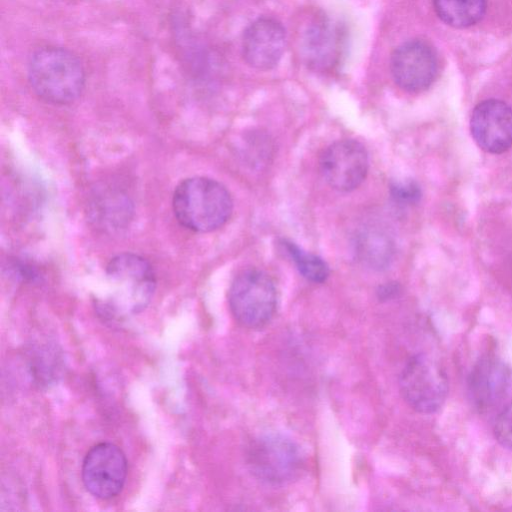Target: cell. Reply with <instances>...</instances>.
Listing matches in <instances>:
<instances>
[{"mask_svg": "<svg viewBox=\"0 0 512 512\" xmlns=\"http://www.w3.org/2000/svg\"><path fill=\"white\" fill-rule=\"evenodd\" d=\"M172 206L177 221L187 229L207 233L223 226L231 216L229 191L218 181L191 177L176 187Z\"/></svg>", "mask_w": 512, "mask_h": 512, "instance_id": "obj_1", "label": "cell"}, {"mask_svg": "<svg viewBox=\"0 0 512 512\" xmlns=\"http://www.w3.org/2000/svg\"><path fill=\"white\" fill-rule=\"evenodd\" d=\"M107 298L101 308L114 316L135 314L148 305L156 287L150 263L134 253H122L106 266Z\"/></svg>", "mask_w": 512, "mask_h": 512, "instance_id": "obj_2", "label": "cell"}, {"mask_svg": "<svg viewBox=\"0 0 512 512\" xmlns=\"http://www.w3.org/2000/svg\"><path fill=\"white\" fill-rule=\"evenodd\" d=\"M28 78L37 96L57 105L75 101L85 86V72L80 60L59 47L37 50L29 62Z\"/></svg>", "mask_w": 512, "mask_h": 512, "instance_id": "obj_3", "label": "cell"}, {"mask_svg": "<svg viewBox=\"0 0 512 512\" xmlns=\"http://www.w3.org/2000/svg\"><path fill=\"white\" fill-rule=\"evenodd\" d=\"M228 302L239 324L249 329H260L272 320L276 312V286L265 272L247 269L232 281Z\"/></svg>", "mask_w": 512, "mask_h": 512, "instance_id": "obj_4", "label": "cell"}, {"mask_svg": "<svg viewBox=\"0 0 512 512\" xmlns=\"http://www.w3.org/2000/svg\"><path fill=\"white\" fill-rule=\"evenodd\" d=\"M250 472L259 480L282 485L295 479L303 466L298 445L281 434H265L254 439L247 449Z\"/></svg>", "mask_w": 512, "mask_h": 512, "instance_id": "obj_5", "label": "cell"}, {"mask_svg": "<svg viewBox=\"0 0 512 512\" xmlns=\"http://www.w3.org/2000/svg\"><path fill=\"white\" fill-rule=\"evenodd\" d=\"M399 387L404 400L412 409L430 414L445 402L448 379L438 361L420 353L406 362L399 376Z\"/></svg>", "mask_w": 512, "mask_h": 512, "instance_id": "obj_6", "label": "cell"}, {"mask_svg": "<svg viewBox=\"0 0 512 512\" xmlns=\"http://www.w3.org/2000/svg\"><path fill=\"white\" fill-rule=\"evenodd\" d=\"M82 481L87 491L100 499L118 495L127 477V459L115 444L102 442L93 446L82 463Z\"/></svg>", "mask_w": 512, "mask_h": 512, "instance_id": "obj_7", "label": "cell"}, {"mask_svg": "<svg viewBox=\"0 0 512 512\" xmlns=\"http://www.w3.org/2000/svg\"><path fill=\"white\" fill-rule=\"evenodd\" d=\"M319 166L330 187L349 192L365 180L369 168L368 154L365 147L356 140H339L325 149Z\"/></svg>", "mask_w": 512, "mask_h": 512, "instance_id": "obj_8", "label": "cell"}, {"mask_svg": "<svg viewBox=\"0 0 512 512\" xmlns=\"http://www.w3.org/2000/svg\"><path fill=\"white\" fill-rule=\"evenodd\" d=\"M395 83L408 92L427 89L438 74V58L425 41L410 40L397 47L390 59Z\"/></svg>", "mask_w": 512, "mask_h": 512, "instance_id": "obj_9", "label": "cell"}, {"mask_svg": "<svg viewBox=\"0 0 512 512\" xmlns=\"http://www.w3.org/2000/svg\"><path fill=\"white\" fill-rule=\"evenodd\" d=\"M470 131L484 151L501 154L512 146V108L499 99L477 104L471 114Z\"/></svg>", "mask_w": 512, "mask_h": 512, "instance_id": "obj_10", "label": "cell"}, {"mask_svg": "<svg viewBox=\"0 0 512 512\" xmlns=\"http://www.w3.org/2000/svg\"><path fill=\"white\" fill-rule=\"evenodd\" d=\"M511 383L510 366L495 355H485L473 365L468 375L469 399L478 411H489L506 397Z\"/></svg>", "mask_w": 512, "mask_h": 512, "instance_id": "obj_11", "label": "cell"}, {"mask_svg": "<svg viewBox=\"0 0 512 512\" xmlns=\"http://www.w3.org/2000/svg\"><path fill=\"white\" fill-rule=\"evenodd\" d=\"M286 45L283 25L273 18H259L245 30L242 53L246 63L257 70H270L280 61Z\"/></svg>", "mask_w": 512, "mask_h": 512, "instance_id": "obj_12", "label": "cell"}, {"mask_svg": "<svg viewBox=\"0 0 512 512\" xmlns=\"http://www.w3.org/2000/svg\"><path fill=\"white\" fill-rule=\"evenodd\" d=\"M343 44V30L328 19H319L304 32L303 57L310 68L329 70L338 63Z\"/></svg>", "mask_w": 512, "mask_h": 512, "instance_id": "obj_13", "label": "cell"}, {"mask_svg": "<svg viewBox=\"0 0 512 512\" xmlns=\"http://www.w3.org/2000/svg\"><path fill=\"white\" fill-rule=\"evenodd\" d=\"M356 255L367 267L382 270L389 266L394 254V242L381 227L368 226L356 238Z\"/></svg>", "mask_w": 512, "mask_h": 512, "instance_id": "obj_14", "label": "cell"}, {"mask_svg": "<svg viewBox=\"0 0 512 512\" xmlns=\"http://www.w3.org/2000/svg\"><path fill=\"white\" fill-rule=\"evenodd\" d=\"M438 17L447 25L467 28L479 22L486 11V0H432Z\"/></svg>", "mask_w": 512, "mask_h": 512, "instance_id": "obj_15", "label": "cell"}, {"mask_svg": "<svg viewBox=\"0 0 512 512\" xmlns=\"http://www.w3.org/2000/svg\"><path fill=\"white\" fill-rule=\"evenodd\" d=\"M283 247L299 273L313 283H323L329 276V267L319 256L306 252L291 241L283 240Z\"/></svg>", "mask_w": 512, "mask_h": 512, "instance_id": "obj_16", "label": "cell"}, {"mask_svg": "<svg viewBox=\"0 0 512 512\" xmlns=\"http://www.w3.org/2000/svg\"><path fill=\"white\" fill-rule=\"evenodd\" d=\"M494 436L501 446L512 450V401L499 412L494 424Z\"/></svg>", "mask_w": 512, "mask_h": 512, "instance_id": "obj_17", "label": "cell"}, {"mask_svg": "<svg viewBox=\"0 0 512 512\" xmlns=\"http://www.w3.org/2000/svg\"><path fill=\"white\" fill-rule=\"evenodd\" d=\"M392 198L402 205L417 203L421 198L420 186L413 180L395 182L390 187Z\"/></svg>", "mask_w": 512, "mask_h": 512, "instance_id": "obj_18", "label": "cell"}, {"mask_svg": "<svg viewBox=\"0 0 512 512\" xmlns=\"http://www.w3.org/2000/svg\"><path fill=\"white\" fill-rule=\"evenodd\" d=\"M397 291H398V287L396 285L388 284L381 288L380 296L387 298V297H390V296L396 294Z\"/></svg>", "mask_w": 512, "mask_h": 512, "instance_id": "obj_19", "label": "cell"}]
</instances>
